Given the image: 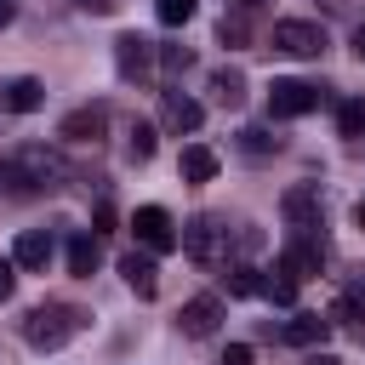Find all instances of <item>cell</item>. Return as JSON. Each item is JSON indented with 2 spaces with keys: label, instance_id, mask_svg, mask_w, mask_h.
<instances>
[{
  "label": "cell",
  "instance_id": "30",
  "mask_svg": "<svg viewBox=\"0 0 365 365\" xmlns=\"http://www.w3.org/2000/svg\"><path fill=\"white\" fill-rule=\"evenodd\" d=\"M17 291V262H0V302Z\"/></svg>",
  "mask_w": 365,
  "mask_h": 365
},
{
  "label": "cell",
  "instance_id": "7",
  "mask_svg": "<svg viewBox=\"0 0 365 365\" xmlns=\"http://www.w3.org/2000/svg\"><path fill=\"white\" fill-rule=\"evenodd\" d=\"M182 251H188L194 262H222V257H228V228H222V217H194V222L182 228Z\"/></svg>",
  "mask_w": 365,
  "mask_h": 365
},
{
  "label": "cell",
  "instance_id": "19",
  "mask_svg": "<svg viewBox=\"0 0 365 365\" xmlns=\"http://www.w3.org/2000/svg\"><path fill=\"white\" fill-rule=\"evenodd\" d=\"M97 257H103V251H97V234H74V240H68V274L91 279V274H97Z\"/></svg>",
  "mask_w": 365,
  "mask_h": 365
},
{
  "label": "cell",
  "instance_id": "12",
  "mask_svg": "<svg viewBox=\"0 0 365 365\" xmlns=\"http://www.w3.org/2000/svg\"><path fill=\"white\" fill-rule=\"evenodd\" d=\"M0 108H11V114H34V108H46V86H40L34 74H17V80L0 86Z\"/></svg>",
  "mask_w": 365,
  "mask_h": 365
},
{
  "label": "cell",
  "instance_id": "29",
  "mask_svg": "<svg viewBox=\"0 0 365 365\" xmlns=\"http://www.w3.org/2000/svg\"><path fill=\"white\" fill-rule=\"evenodd\" d=\"M251 359H257V354H251V342H228L217 365H251Z\"/></svg>",
  "mask_w": 365,
  "mask_h": 365
},
{
  "label": "cell",
  "instance_id": "31",
  "mask_svg": "<svg viewBox=\"0 0 365 365\" xmlns=\"http://www.w3.org/2000/svg\"><path fill=\"white\" fill-rule=\"evenodd\" d=\"M74 6H80V11H91V17H108L120 0H74Z\"/></svg>",
  "mask_w": 365,
  "mask_h": 365
},
{
  "label": "cell",
  "instance_id": "18",
  "mask_svg": "<svg viewBox=\"0 0 365 365\" xmlns=\"http://www.w3.org/2000/svg\"><path fill=\"white\" fill-rule=\"evenodd\" d=\"M211 97H217L222 108H240V103H245V74H240V68H211Z\"/></svg>",
  "mask_w": 365,
  "mask_h": 365
},
{
  "label": "cell",
  "instance_id": "4",
  "mask_svg": "<svg viewBox=\"0 0 365 365\" xmlns=\"http://www.w3.org/2000/svg\"><path fill=\"white\" fill-rule=\"evenodd\" d=\"M325 103V91L314 80H274L268 86V114L274 120H297V114H314Z\"/></svg>",
  "mask_w": 365,
  "mask_h": 365
},
{
  "label": "cell",
  "instance_id": "11",
  "mask_svg": "<svg viewBox=\"0 0 365 365\" xmlns=\"http://www.w3.org/2000/svg\"><path fill=\"white\" fill-rule=\"evenodd\" d=\"M103 125H108V108H103V103H86V108H68V114H63L57 137H63V143H97Z\"/></svg>",
  "mask_w": 365,
  "mask_h": 365
},
{
  "label": "cell",
  "instance_id": "8",
  "mask_svg": "<svg viewBox=\"0 0 365 365\" xmlns=\"http://www.w3.org/2000/svg\"><path fill=\"white\" fill-rule=\"evenodd\" d=\"M114 63H120L125 80H148L154 63H160V51H154V40H143V34H120V40H114Z\"/></svg>",
  "mask_w": 365,
  "mask_h": 365
},
{
  "label": "cell",
  "instance_id": "27",
  "mask_svg": "<svg viewBox=\"0 0 365 365\" xmlns=\"http://www.w3.org/2000/svg\"><path fill=\"white\" fill-rule=\"evenodd\" d=\"M131 160H137V165L154 160V125H143V120L131 125Z\"/></svg>",
  "mask_w": 365,
  "mask_h": 365
},
{
  "label": "cell",
  "instance_id": "17",
  "mask_svg": "<svg viewBox=\"0 0 365 365\" xmlns=\"http://www.w3.org/2000/svg\"><path fill=\"white\" fill-rule=\"evenodd\" d=\"M325 336H331L325 314H291V325H285V342H297V348H319Z\"/></svg>",
  "mask_w": 365,
  "mask_h": 365
},
{
  "label": "cell",
  "instance_id": "10",
  "mask_svg": "<svg viewBox=\"0 0 365 365\" xmlns=\"http://www.w3.org/2000/svg\"><path fill=\"white\" fill-rule=\"evenodd\" d=\"M200 120H205V108L188 97V91H160V125L165 131H200Z\"/></svg>",
  "mask_w": 365,
  "mask_h": 365
},
{
  "label": "cell",
  "instance_id": "5",
  "mask_svg": "<svg viewBox=\"0 0 365 365\" xmlns=\"http://www.w3.org/2000/svg\"><path fill=\"white\" fill-rule=\"evenodd\" d=\"M268 46L285 51V57H319V51H325V29L308 23V17H285V23H274Z\"/></svg>",
  "mask_w": 365,
  "mask_h": 365
},
{
  "label": "cell",
  "instance_id": "25",
  "mask_svg": "<svg viewBox=\"0 0 365 365\" xmlns=\"http://www.w3.org/2000/svg\"><path fill=\"white\" fill-rule=\"evenodd\" d=\"M240 148H245V154H274L279 137H268V125H245V131H240Z\"/></svg>",
  "mask_w": 365,
  "mask_h": 365
},
{
  "label": "cell",
  "instance_id": "13",
  "mask_svg": "<svg viewBox=\"0 0 365 365\" xmlns=\"http://www.w3.org/2000/svg\"><path fill=\"white\" fill-rule=\"evenodd\" d=\"M279 211H285V222H291V228H319V188H308V182L285 188Z\"/></svg>",
  "mask_w": 365,
  "mask_h": 365
},
{
  "label": "cell",
  "instance_id": "15",
  "mask_svg": "<svg viewBox=\"0 0 365 365\" xmlns=\"http://www.w3.org/2000/svg\"><path fill=\"white\" fill-rule=\"evenodd\" d=\"M177 171H182V182H211V177H217V148H205V143H182Z\"/></svg>",
  "mask_w": 365,
  "mask_h": 365
},
{
  "label": "cell",
  "instance_id": "35",
  "mask_svg": "<svg viewBox=\"0 0 365 365\" xmlns=\"http://www.w3.org/2000/svg\"><path fill=\"white\" fill-rule=\"evenodd\" d=\"M354 57H359V63H365V23H359V29H354Z\"/></svg>",
  "mask_w": 365,
  "mask_h": 365
},
{
  "label": "cell",
  "instance_id": "24",
  "mask_svg": "<svg viewBox=\"0 0 365 365\" xmlns=\"http://www.w3.org/2000/svg\"><path fill=\"white\" fill-rule=\"evenodd\" d=\"M217 40H222L228 51H234V46H245V40H251V29H245V11H228V17L217 23Z\"/></svg>",
  "mask_w": 365,
  "mask_h": 365
},
{
  "label": "cell",
  "instance_id": "6",
  "mask_svg": "<svg viewBox=\"0 0 365 365\" xmlns=\"http://www.w3.org/2000/svg\"><path fill=\"white\" fill-rule=\"evenodd\" d=\"M131 228H137L143 251H154V257H165V251H177V245H182V234H177V222H171V211H165V205H137Z\"/></svg>",
  "mask_w": 365,
  "mask_h": 365
},
{
  "label": "cell",
  "instance_id": "38",
  "mask_svg": "<svg viewBox=\"0 0 365 365\" xmlns=\"http://www.w3.org/2000/svg\"><path fill=\"white\" fill-rule=\"evenodd\" d=\"M234 6H240V11H251V6H262V0H234Z\"/></svg>",
  "mask_w": 365,
  "mask_h": 365
},
{
  "label": "cell",
  "instance_id": "3",
  "mask_svg": "<svg viewBox=\"0 0 365 365\" xmlns=\"http://www.w3.org/2000/svg\"><path fill=\"white\" fill-rule=\"evenodd\" d=\"M274 268L291 274L297 285L314 279V274L325 268V240H319V228H291V240L279 245V262H274Z\"/></svg>",
  "mask_w": 365,
  "mask_h": 365
},
{
  "label": "cell",
  "instance_id": "26",
  "mask_svg": "<svg viewBox=\"0 0 365 365\" xmlns=\"http://www.w3.org/2000/svg\"><path fill=\"white\" fill-rule=\"evenodd\" d=\"M194 6H200V0H154V11H160V23H165V29L188 23V17H194Z\"/></svg>",
  "mask_w": 365,
  "mask_h": 365
},
{
  "label": "cell",
  "instance_id": "1",
  "mask_svg": "<svg viewBox=\"0 0 365 365\" xmlns=\"http://www.w3.org/2000/svg\"><path fill=\"white\" fill-rule=\"evenodd\" d=\"M63 177H68V165L46 143H23V148L0 154V188L6 194H40V188H57Z\"/></svg>",
  "mask_w": 365,
  "mask_h": 365
},
{
  "label": "cell",
  "instance_id": "20",
  "mask_svg": "<svg viewBox=\"0 0 365 365\" xmlns=\"http://www.w3.org/2000/svg\"><path fill=\"white\" fill-rule=\"evenodd\" d=\"M222 291L228 297H262V268H251V262L222 268Z\"/></svg>",
  "mask_w": 365,
  "mask_h": 365
},
{
  "label": "cell",
  "instance_id": "33",
  "mask_svg": "<svg viewBox=\"0 0 365 365\" xmlns=\"http://www.w3.org/2000/svg\"><path fill=\"white\" fill-rule=\"evenodd\" d=\"M319 6H325V11H331V17H348V11H354V6H359V0H319Z\"/></svg>",
  "mask_w": 365,
  "mask_h": 365
},
{
  "label": "cell",
  "instance_id": "36",
  "mask_svg": "<svg viewBox=\"0 0 365 365\" xmlns=\"http://www.w3.org/2000/svg\"><path fill=\"white\" fill-rule=\"evenodd\" d=\"M11 17H17V6H11V0H0V29H6Z\"/></svg>",
  "mask_w": 365,
  "mask_h": 365
},
{
  "label": "cell",
  "instance_id": "34",
  "mask_svg": "<svg viewBox=\"0 0 365 365\" xmlns=\"http://www.w3.org/2000/svg\"><path fill=\"white\" fill-rule=\"evenodd\" d=\"M302 365H342V359H336V354H319V348H314V354H308Z\"/></svg>",
  "mask_w": 365,
  "mask_h": 365
},
{
  "label": "cell",
  "instance_id": "2",
  "mask_svg": "<svg viewBox=\"0 0 365 365\" xmlns=\"http://www.w3.org/2000/svg\"><path fill=\"white\" fill-rule=\"evenodd\" d=\"M74 331H86V314L74 308V302H40V308H29V319H23V336H29V348H63Z\"/></svg>",
  "mask_w": 365,
  "mask_h": 365
},
{
  "label": "cell",
  "instance_id": "37",
  "mask_svg": "<svg viewBox=\"0 0 365 365\" xmlns=\"http://www.w3.org/2000/svg\"><path fill=\"white\" fill-rule=\"evenodd\" d=\"M354 222H359V228H365V200H359V205H354Z\"/></svg>",
  "mask_w": 365,
  "mask_h": 365
},
{
  "label": "cell",
  "instance_id": "22",
  "mask_svg": "<svg viewBox=\"0 0 365 365\" xmlns=\"http://www.w3.org/2000/svg\"><path fill=\"white\" fill-rule=\"evenodd\" d=\"M262 297H268V302H279V308H291V302H297V279L274 268V274L262 279Z\"/></svg>",
  "mask_w": 365,
  "mask_h": 365
},
{
  "label": "cell",
  "instance_id": "9",
  "mask_svg": "<svg viewBox=\"0 0 365 365\" xmlns=\"http://www.w3.org/2000/svg\"><path fill=\"white\" fill-rule=\"evenodd\" d=\"M222 325V297H188L177 308V331L182 336H211Z\"/></svg>",
  "mask_w": 365,
  "mask_h": 365
},
{
  "label": "cell",
  "instance_id": "14",
  "mask_svg": "<svg viewBox=\"0 0 365 365\" xmlns=\"http://www.w3.org/2000/svg\"><path fill=\"white\" fill-rule=\"evenodd\" d=\"M120 274H125V285H131L137 297H154V291H160V268H154V251H125V257H120Z\"/></svg>",
  "mask_w": 365,
  "mask_h": 365
},
{
  "label": "cell",
  "instance_id": "23",
  "mask_svg": "<svg viewBox=\"0 0 365 365\" xmlns=\"http://www.w3.org/2000/svg\"><path fill=\"white\" fill-rule=\"evenodd\" d=\"M336 319H359V325H365V274H359V279L342 291V302H336Z\"/></svg>",
  "mask_w": 365,
  "mask_h": 365
},
{
  "label": "cell",
  "instance_id": "28",
  "mask_svg": "<svg viewBox=\"0 0 365 365\" xmlns=\"http://www.w3.org/2000/svg\"><path fill=\"white\" fill-rule=\"evenodd\" d=\"M154 51H160V68L165 74H182L188 68V46H154Z\"/></svg>",
  "mask_w": 365,
  "mask_h": 365
},
{
  "label": "cell",
  "instance_id": "21",
  "mask_svg": "<svg viewBox=\"0 0 365 365\" xmlns=\"http://www.w3.org/2000/svg\"><path fill=\"white\" fill-rule=\"evenodd\" d=\"M336 131H342V137H365V97H348V103L336 108Z\"/></svg>",
  "mask_w": 365,
  "mask_h": 365
},
{
  "label": "cell",
  "instance_id": "32",
  "mask_svg": "<svg viewBox=\"0 0 365 365\" xmlns=\"http://www.w3.org/2000/svg\"><path fill=\"white\" fill-rule=\"evenodd\" d=\"M108 228H114V205L103 200V205H97V228H91V234H108Z\"/></svg>",
  "mask_w": 365,
  "mask_h": 365
},
{
  "label": "cell",
  "instance_id": "16",
  "mask_svg": "<svg viewBox=\"0 0 365 365\" xmlns=\"http://www.w3.org/2000/svg\"><path fill=\"white\" fill-rule=\"evenodd\" d=\"M11 262H17V268H46V262H51V234L23 228V234H17V245H11Z\"/></svg>",
  "mask_w": 365,
  "mask_h": 365
}]
</instances>
